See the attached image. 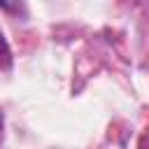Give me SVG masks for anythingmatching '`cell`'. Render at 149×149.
<instances>
[{
    "instance_id": "1",
    "label": "cell",
    "mask_w": 149,
    "mask_h": 149,
    "mask_svg": "<svg viewBox=\"0 0 149 149\" xmlns=\"http://www.w3.org/2000/svg\"><path fill=\"white\" fill-rule=\"evenodd\" d=\"M12 63V54H9V47L2 37V30H0V68H9Z\"/></svg>"
},
{
    "instance_id": "2",
    "label": "cell",
    "mask_w": 149,
    "mask_h": 149,
    "mask_svg": "<svg viewBox=\"0 0 149 149\" xmlns=\"http://www.w3.org/2000/svg\"><path fill=\"white\" fill-rule=\"evenodd\" d=\"M0 7L5 9V12H19L21 9V0H0Z\"/></svg>"
},
{
    "instance_id": "3",
    "label": "cell",
    "mask_w": 149,
    "mask_h": 149,
    "mask_svg": "<svg viewBox=\"0 0 149 149\" xmlns=\"http://www.w3.org/2000/svg\"><path fill=\"white\" fill-rule=\"evenodd\" d=\"M0 142H2V114H0Z\"/></svg>"
}]
</instances>
